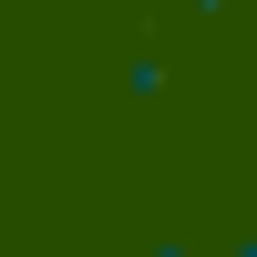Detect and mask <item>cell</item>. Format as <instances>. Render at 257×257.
<instances>
[{
    "label": "cell",
    "instance_id": "cell-1",
    "mask_svg": "<svg viewBox=\"0 0 257 257\" xmlns=\"http://www.w3.org/2000/svg\"><path fill=\"white\" fill-rule=\"evenodd\" d=\"M196 11H206V21H237V11H257V0H196Z\"/></svg>",
    "mask_w": 257,
    "mask_h": 257
},
{
    "label": "cell",
    "instance_id": "cell-2",
    "mask_svg": "<svg viewBox=\"0 0 257 257\" xmlns=\"http://www.w3.org/2000/svg\"><path fill=\"white\" fill-rule=\"evenodd\" d=\"M237 257H257V237H237Z\"/></svg>",
    "mask_w": 257,
    "mask_h": 257
}]
</instances>
